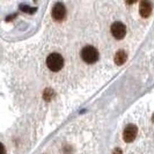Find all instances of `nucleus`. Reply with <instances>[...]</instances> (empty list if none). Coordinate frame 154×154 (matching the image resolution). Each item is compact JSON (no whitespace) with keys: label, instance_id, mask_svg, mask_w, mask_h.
Here are the masks:
<instances>
[{"label":"nucleus","instance_id":"7ed1b4c3","mask_svg":"<svg viewBox=\"0 0 154 154\" xmlns=\"http://www.w3.org/2000/svg\"><path fill=\"white\" fill-rule=\"evenodd\" d=\"M111 32L113 36L116 39L120 40V39L124 38L126 35V26L121 22H115L112 25L111 27Z\"/></svg>","mask_w":154,"mask_h":154},{"label":"nucleus","instance_id":"1a4fd4ad","mask_svg":"<svg viewBox=\"0 0 154 154\" xmlns=\"http://www.w3.org/2000/svg\"><path fill=\"white\" fill-rule=\"evenodd\" d=\"M113 154H122V151L120 148H117L114 149V152H113Z\"/></svg>","mask_w":154,"mask_h":154},{"label":"nucleus","instance_id":"0eeeda50","mask_svg":"<svg viewBox=\"0 0 154 154\" xmlns=\"http://www.w3.org/2000/svg\"><path fill=\"white\" fill-rule=\"evenodd\" d=\"M128 60V54L124 50H119L114 56V62L117 65H122Z\"/></svg>","mask_w":154,"mask_h":154},{"label":"nucleus","instance_id":"20e7f679","mask_svg":"<svg viewBox=\"0 0 154 154\" xmlns=\"http://www.w3.org/2000/svg\"><path fill=\"white\" fill-rule=\"evenodd\" d=\"M137 126L133 124H130L126 127L123 132V139L126 143H132L135 140L137 135Z\"/></svg>","mask_w":154,"mask_h":154},{"label":"nucleus","instance_id":"f257e3e1","mask_svg":"<svg viewBox=\"0 0 154 154\" xmlns=\"http://www.w3.org/2000/svg\"><path fill=\"white\" fill-rule=\"evenodd\" d=\"M46 65L50 70L60 71L64 66V59L60 54L52 53L46 58Z\"/></svg>","mask_w":154,"mask_h":154},{"label":"nucleus","instance_id":"9d476101","mask_svg":"<svg viewBox=\"0 0 154 154\" xmlns=\"http://www.w3.org/2000/svg\"><path fill=\"white\" fill-rule=\"evenodd\" d=\"M1 154H5V147L2 144V153Z\"/></svg>","mask_w":154,"mask_h":154},{"label":"nucleus","instance_id":"9b49d317","mask_svg":"<svg viewBox=\"0 0 154 154\" xmlns=\"http://www.w3.org/2000/svg\"><path fill=\"white\" fill-rule=\"evenodd\" d=\"M152 121H153L154 122V114H153V117H152Z\"/></svg>","mask_w":154,"mask_h":154},{"label":"nucleus","instance_id":"6e6552de","mask_svg":"<svg viewBox=\"0 0 154 154\" xmlns=\"http://www.w3.org/2000/svg\"><path fill=\"white\" fill-rule=\"evenodd\" d=\"M53 91H51L50 89H47L45 91V93L44 94V99L46 100V101H49L50 99H51L53 96Z\"/></svg>","mask_w":154,"mask_h":154},{"label":"nucleus","instance_id":"39448f33","mask_svg":"<svg viewBox=\"0 0 154 154\" xmlns=\"http://www.w3.org/2000/svg\"><path fill=\"white\" fill-rule=\"evenodd\" d=\"M51 15L55 20H62L66 15V9L64 5L60 2L55 4L51 10Z\"/></svg>","mask_w":154,"mask_h":154},{"label":"nucleus","instance_id":"f03ea898","mask_svg":"<svg viewBox=\"0 0 154 154\" xmlns=\"http://www.w3.org/2000/svg\"><path fill=\"white\" fill-rule=\"evenodd\" d=\"M81 58L85 62L88 64H93L97 62L99 57V54H98V50L92 46H86L82 49L81 52Z\"/></svg>","mask_w":154,"mask_h":154},{"label":"nucleus","instance_id":"423d86ee","mask_svg":"<svg viewBox=\"0 0 154 154\" xmlns=\"http://www.w3.org/2000/svg\"><path fill=\"white\" fill-rule=\"evenodd\" d=\"M153 10V5L148 1L141 2L139 7V12L140 15L144 18H147L150 15Z\"/></svg>","mask_w":154,"mask_h":154}]
</instances>
